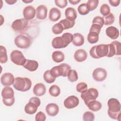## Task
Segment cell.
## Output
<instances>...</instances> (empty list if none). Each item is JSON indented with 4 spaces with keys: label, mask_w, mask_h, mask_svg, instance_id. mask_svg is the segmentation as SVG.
<instances>
[{
    "label": "cell",
    "mask_w": 121,
    "mask_h": 121,
    "mask_svg": "<svg viewBox=\"0 0 121 121\" xmlns=\"http://www.w3.org/2000/svg\"><path fill=\"white\" fill-rule=\"evenodd\" d=\"M108 107V114L109 116L114 120L120 121L121 104L119 101L114 98H110L107 102Z\"/></svg>",
    "instance_id": "cell-1"
},
{
    "label": "cell",
    "mask_w": 121,
    "mask_h": 121,
    "mask_svg": "<svg viewBox=\"0 0 121 121\" xmlns=\"http://www.w3.org/2000/svg\"><path fill=\"white\" fill-rule=\"evenodd\" d=\"M108 51V44H100L93 46L89 51V53L92 58L100 59L107 56Z\"/></svg>",
    "instance_id": "cell-2"
},
{
    "label": "cell",
    "mask_w": 121,
    "mask_h": 121,
    "mask_svg": "<svg viewBox=\"0 0 121 121\" xmlns=\"http://www.w3.org/2000/svg\"><path fill=\"white\" fill-rule=\"evenodd\" d=\"M13 86L17 91L26 92L31 88L32 81L28 78L17 77L15 78Z\"/></svg>",
    "instance_id": "cell-3"
},
{
    "label": "cell",
    "mask_w": 121,
    "mask_h": 121,
    "mask_svg": "<svg viewBox=\"0 0 121 121\" xmlns=\"http://www.w3.org/2000/svg\"><path fill=\"white\" fill-rule=\"evenodd\" d=\"M32 43V39L27 34H21L14 39V43L18 48L26 49L30 47Z\"/></svg>",
    "instance_id": "cell-4"
},
{
    "label": "cell",
    "mask_w": 121,
    "mask_h": 121,
    "mask_svg": "<svg viewBox=\"0 0 121 121\" xmlns=\"http://www.w3.org/2000/svg\"><path fill=\"white\" fill-rule=\"evenodd\" d=\"M71 67L69 65L64 63L52 68L50 69V72L52 75L55 78L60 76L66 77Z\"/></svg>",
    "instance_id": "cell-5"
},
{
    "label": "cell",
    "mask_w": 121,
    "mask_h": 121,
    "mask_svg": "<svg viewBox=\"0 0 121 121\" xmlns=\"http://www.w3.org/2000/svg\"><path fill=\"white\" fill-rule=\"evenodd\" d=\"M41 104L40 99L37 97H32L29 100V102L25 106V112L28 114L35 113L38 107Z\"/></svg>",
    "instance_id": "cell-6"
},
{
    "label": "cell",
    "mask_w": 121,
    "mask_h": 121,
    "mask_svg": "<svg viewBox=\"0 0 121 121\" xmlns=\"http://www.w3.org/2000/svg\"><path fill=\"white\" fill-rule=\"evenodd\" d=\"M99 93L98 90L95 88H90L86 92L81 93V97L84 100L85 104H86L91 101L96 100L98 97Z\"/></svg>",
    "instance_id": "cell-7"
},
{
    "label": "cell",
    "mask_w": 121,
    "mask_h": 121,
    "mask_svg": "<svg viewBox=\"0 0 121 121\" xmlns=\"http://www.w3.org/2000/svg\"><path fill=\"white\" fill-rule=\"evenodd\" d=\"M10 57L11 61L17 65L23 66L26 60L23 53L17 50H14L11 52Z\"/></svg>",
    "instance_id": "cell-8"
},
{
    "label": "cell",
    "mask_w": 121,
    "mask_h": 121,
    "mask_svg": "<svg viewBox=\"0 0 121 121\" xmlns=\"http://www.w3.org/2000/svg\"><path fill=\"white\" fill-rule=\"evenodd\" d=\"M28 26V20L25 18H20L14 20L11 25V27L15 31L22 32L26 30Z\"/></svg>",
    "instance_id": "cell-9"
},
{
    "label": "cell",
    "mask_w": 121,
    "mask_h": 121,
    "mask_svg": "<svg viewBox=\"0 0 121 121\" xmlns=\"http://www.w3.org/2000/svg\"><path fill=\"white\" fill-rule=\"evenodd\" d=\"M108 44V53L107 57H112L114 55H120L121 54V43L117 41H114Z\"/></svg>",
    "instance_id": "cell-10"
},
{
    "label": "cell",
    "mask_w": 121,
    "mask_h": 121,
    "mask_svg": "<svg viewBox=\"0 0 121 121\" xmlns=\"http://www.w3.org/2000/svg\"><path fill=\"white\" fill-rule=\"evenodd\" d=\"M106 70L102 68H97L94 69L92 73V76L94 80L98 82L104 80L107 77Z\"/></svg>",
    "instance_id": "cell-11"
},
{
    "label": "cell",
    "mask_w": 121,
    "mask_h": 121,
    "mask_svg": "<svg viewBox=\"0 0 121 121\" xmlns=\"http://www.w3.org/2000/svg\"><path fill=\"white\" fill-rule=\"evenodd\" d=\"M63 104L66 108L69 109H72L78 105L79 99L75 95H70L65 99Z\"/></svg>",
    "instance_id": "cell-12"
},
{
    "label": "cell",
    "mask_w": 121,
    "mask_h": 121,
    "mask_svg": "<svg viewBox=\"0 0 121 121\" xmlns=\"http://www.w3.org/2000/svg\"><path fill=\"white\" fill-rule=\"evenodd\" d=\"M14 80L13 75L9 72L3 74L0 77V82L4 86H10L13 85Z\"/></svg>",
    "instance_id": "cell-13"
},
{
    "label": "cell",
    "mask_w": 121,
    "mask_h": 121,
    "mask_svg": "<svg viewBox=\"0 0 121 121\" xmlns=\"http://www.w3.org/2000/svg\"><path fill=\"white\" fill-rule=\"evenodd\" d=\"M24 18L27 20L33 19L36 15V10L32 6L26 7L23 11Z\"/></svg>",
    "instance_id": "cell-14"
},
{
    "label": "cell",
    "mask_w": 121,
    "mask_h": 121,
    "mask_svg": "<svg viewBox=\"0 0 121 121\" xmlns=\"http://www.w3.org/2000/svg\"><path fill=\"white\" fill-rule=\"evenodd\" d=\"M36 17L39 20H44L47 17V8L44 5H40L36 9Z\"/></svg>",
    "instance_id": "cell-15"
},
{
    "label": "cell",
    "mask_w": 121,
    "mask_h": 121,
    "mask_svg": "<svg viewBox=\"0 0 121 121\" xmlns=\"http://www.w3.org/2000/svg\"><path fill=\"white\" fill-rule=\"evenodd\" d=\"M47 114L50 116H55L58 114L59 112L58 105L55 103H50L48 104L45 108Z\"/></svg>",
    "instance_id": "cell-16"
},
{
    "label": "cell",
    "mask_w": 121,
    "mask_h": 121,
    "mask_svg": "<svg viewBox=\"0 0 121 121\" xmlns=\"http://www.w3.org/2000/svg\"><path fill=\"white\" fill-rule=\"evenodd\" d=\"M33 91V93L35 95L41 96L45 94L46 88L43 84L42 83H38L34 86Z\"/></svg>",
    "instance_id": "cell-17"
},
{
    "label": "cell",
    "mask_w": 121,
    "mask_h": 121,
    "mask_svg": "<svg viewBox=\"0 0 121 121\" xmlns=\"http://www.w3.org/2000/svg\"><path fill=\"white\" fill-rule=\"evenodd\" d=\"M61 17V12L57 8H52L49 12V18L52 22H56Z\"/></svg>",
    "instance_id": "cell-18"
},
{
    "label": "cell",
    "mask_w": 121,
    "mask_h": 121,
    "mask_svg": "<svg viewBox=\"0 0 121 121\" xmlns=\"http://www.w3.org/2000/svg\"><path fill=\"white\" fill-rule=\"evenodd\" d=\"M87 57V54L86 51L83 49H80L77 50L74 53V59L78 62H82L85 61Z\"/></svg>",
    "instance_id": "cell-19"
},
{
    "label": "cell",
    "mask_w": 121,
    "mask_h": 121,
    "mask_svg": "<svg viewBox=\"0 0 121 121\" xmlns=\"http://www.w3.org/2000/svg\"><path fill=\"white\" fill-rule=\"evenodd\" d=\"M52 45L55 49L64 48L68 46L61 36H57L54 38L52 40Z\"/></svg>",
    "instance_id": "cell-20"
},
{
    "label": "cell",
    "mask_w": 121,
    "mask_h": 121,
    "mask_svg": "<svg viewBox=\"0 0 121 121\" xmlns=\"http://www.w3.org/2000/svg\"><path fill=\"white\" fill-rule=\"evenodd\" d=\"M105 33L107 36L113 40L117 39L119 36V30L113 26L108 27L106 29Z\"/></svg>",
    "instance_id": "cell-21"
},
{
    "label": "cell",
    "mask_w": 121,
    "mask_h": 121,
    "mask_svg": "<svg viewBox=\"0 0 121 121\" xmlns=\"http://www.w3.org/2000/svg\"><path fill=\"white\" fill-rule=\"evenodd\" d=\"M23 66L29 71H34L37 69L39 64L38 62L35 60L26 59L25 63Z\"/></svg>",
    "instance_id": "cell-22"
},
{
    "label": "cell",
    "mask_w": 121,
    "mask_h": 121,
    "mask_svg": "<svg viewBox=\"0 0 121 121\" xmlns=\"http://www.w3.org/2000/svg\"><path fill=\"white\" fill-rule=\"evenodd\" d=\"M65 15L66 18L72 21H74L77 17V13L76 9L70 7L65 9Z\"/></svg>",
    "instance_id": "cell-23"
},
{
    "label": "cell",
    "mask_w": 121,
    "mask_h": 121,
    "mask_svg": "<svg viewBox=\"0 0 121 121\" xmlns=\"http://www.w3.org/2000/svg\"><path fill=\"white\" fill-rule=\"evenodd\" d=\"M1 96L3 99H9L14 97L13 89L9 86H5L1 91Z\"/></svg>",
    "instance_id": "cell-24"
},
{
    "label": "cell",
    "mask_w": 121,
    "mask_h": 121,
    "mask_svg": "<svg viewBox=\"0 0 121 121\" xmlns=\"http://www.w3.org/2000/svg\"><path fill=\"white\" fill-rule=\"evenodd\" d=\"M72 43L76 46H80L84 43V37L83 35L78 33H74L73 35Z\"/></svg>",
    "instance_id": "cell-25"
},
{
    "label": "cell",
    "mask_w": 121,
    "mask_h": 121,
    "mask_svg": "<svg viewBox=\"0 0 121 121\" xmlns=\"http://www.w3.org/2000/svg\"><path fill=\"white\" fill-rule=\"evenodd\" d=\"M86 106L88 107V109L93 112H96L100 110L102 108L101 103L95 100H93L89 102Z\"/></svg>",
    "instance_id": "cell-26"
},
{
    "label": "cell",
    "mask_w": 121,
    "mask_h": 121,
    "mask_svg": "<svg viewBox=\"0 0 121 121\" xmlns=\"http://www.w3.org/2000/svg\"><path fill=\"white\" fill-rule=\"evenodd\" d=\"M52 60L57 63H60L63 61L65 56L64 53L60 51H56L52 52Z\"/></svg>",
    "instance_id": "cell-27"
},
{
    "label": "cell",
    "mask_w": 121,
    "mask_h": 121,
    "mask_svg": "<svg viewBox=\"0 0 121 121\" xmlns=\"http://www.w3.org/2000/svg\"><path fill=\"white\" fill-rule=\"evenodd\" d=\"M87 41L91 44L96 43L99 40V34L95 32H89L87 35Z\"/></svg>",
    "instance_id": "cell-28"
},
{
    "label": "cell",
    "mask_w": 121,
    "mask_h": 121,
    "mask_svg": "<svg viewBox=\"0 0 121 121\" xmlns=\"http://www.w3.org/2000/svg\"><path fill=\"white\" fill-rule=\"evenodd\" d=\"M59 23L62 25L64 30L69 29L71 28H72L75 24V21H70L68 20L67 18L60 20L59 22Z\"/></svg>",
    "instance_id": "cell-29"
},
{
    "label": "cell",
    "mask_w": 121,
    "mask_h": 121,
    "mask_svg": "<svg viewBox=\"0 0 121 121\" xmlns=\"http://www.w3.org/2000/svg\"><path fill=\"white\" fill-rule=\"evenodd\" d=\"M8 61V56L6 48L0 45V62L1 63H5Z\"/></svg>",
    "instance_id": "cell-30"
},
{
    "label": "cell",
    "mask_w": 121,
    "mask_h": 121,
    "mask_svg": "<svg viewBox=\"0 0 121 121\" xmlns=\"http://www.w3.org/2000/svg\"><path fill=\"white\" fill-rule=\"evenodd\" d=\"M50 95L53 97H57L59 95L60 93V90L59 86L56 85H53L50 86L49 89Z\"/></svg>",
    "instance_id": "cell-31"
},
{
    "label": "cell",
    "mask_w": 121,
    "mask_h": 121,
    "mask_svg": "<svg viewBox=\"0 0 121 121\" xmlns=\"http://www.w3.org/2000/svg\"><path fill=\"white\" fill-rule=\"evenodd\" d=\"M43 79L48 84H51L54 82L56 79V78L53 77L50 72V70H46L43 73Z\"/></svg>",
    "instance_id": "cell-32"
},
{
    "label": "cell",
    "mask_w": 121,
    "mask_h": 121,
    "mask_svg": "<svg viewBox=\"0 0 121 121\" xmlns=\"http://www.w3.org/2000/svg\"><path fill=\"white\" fill-rule=\"evenodd\" d=\"M67 78L71 82L76 81L78 79V73L75 69H70L67 74Z\"/></svg>",
    "instance_id": "cell-33"
},
{
    "label": "cell",
    "mask_w": 121,
    "mask_h": 121,
    "mask_svg": "<svg viewBox=\"0 0 121 121\" xmlns=\"http://www.w3.org/2000/svg\"><path fill=\"white\" fill-rule=\"evenodd\" d=\"M78 11L79 14L81 15H86L90 11L87 7L86 3H83L79 5L78 8Z\"/></svg>",
    "instance_id": "cell-34"
},
{
    "label": "cell",
    "mask_w": 121,
    "mask_h": 121,
    "mask_svg": "<svg viewBox=\"0 0 121 121\" xmlns=\"http://www.w3.org/2000/svg\"><path fill=\"white\" fill-rule=\"evenodd\" d=\"M110 10L111 9L109 6L106 3L102 4L100 8V12L104 17L108 15L110 13Z\"/></svg>",
    "instance_id": "cell-35"
},
{
    "label": "cell",
    "mask_w": 121,
    "mask_h": 121,
    "mask_svg": "<svg viewBox=\"0 0 121 121\" xmlns=\"http://www.w3.org/2000/svg\"><path fill=\"white\" fill-rule=\"evenodd\" d=\"M63 30L62 25L59 22L54 25L52 28V33L55 35H59L62 33Z\"/></svg>",
    "instance_id": "cell-36"
},
{
    "label": "cell",
    "mask_w": 121,
    "mask_h": 121,
    "mask_svg": "<svg viewBox=\"0 0 121 121\" xmlns=\"http://www.w3.org/2000/svg\"><path fill=\"white\" fill-rule=\"evenodd\" d=\"M104 18V25L105 26H110L113 24L115 20L114 16L112 13H110L108 15L105 17Z\"/></svg>",
    "instance_id": "cell-37"
},
{
    "label": "cell",
    "mask_w": 121,
    "mask_h": 121,
    "mask_svg": "<svg viewBox=\"0 0 121 121\" xmlns=\"http://www.w3.org/2000/svg\"><path fill=\"white\" fill-rule=\"evenodd\" d=\"M99 3L98 0H89L87 1L86 4L89 11H93L95 10L97 7Z\"/></svg>",
    "instance_id": "cell-38"
},
{
    "label": "cell",
    "mask_w": 121,
    "mask_h": 121,
    "mask_svg": "<svg viewBox=\"0 0 121 121\" xmlns=\"http://www.w3.org/2000/svg\"><path fill=\"white\" fill-rule=\"evenodd\" d=\"M87 90V85L85 82H79L76 86V90L81 93H83L86 92Z\"/></svg>",
    "instance_id": "cell-39"
},
{
    "label": "cell",
    "mask_w": 121,
    "mask_h": 121,
    "mask_svg": "<svg viewBox=\"0 0 121 121\" xmlns=\"http://www.w3.org/2000/svg\"><path fill=\"white\" fill-rule=\"evenodd\" d=\"M65 43L68 45L73 40V35L70 33H65L61 36Z\"/></svg>",
    "instance_id": "cell-40"
},
{
    "label": "cell",
    "mask_w": 121,
    "mask_h": 121,
    "mask_svg": "<svg viewBox=\"0 0 121 121\" xmlns=\"http://www.w3.org/2000/svg\"><path fill=\"white\" fill-rule=\"evenodd\" d=\"M95 119V115L92 112L87 111L83 115V120L84 121H93Z\"/></svg>",
    "instance_id": "cell-41"
},
{
    "label": "cell",
    "mask_w": 121,
    "mask_h": 121,
    "mask_svg": "<svg viewBox=\"0 0 121 121\" xmlns=\"http://www.w3.org/2000/svg\"><path fill=\"white\" fill-rule=\"evenodd\" d=\"M104 18L100 16H96L95 17L92 21V24H97L101 26L102 27L104 25Z\"/></svg>",
    "instance_id": "cell-42"
},
{
    "label": "cell",
    "mask_w": 121,
    "mask_h": 121,
    "mask_svg": "<svg viewBox=\"0 0 121 121\" xmlns=\"http://www.w3.org/2000/svg\"><path fill=\"white\" fill-rule=\"evenodd\" d=\"M46 118V115L44 112L40 111L38 112L35 116V121H44Z\"/></svg>",
    "instance_id": "cell-43"
},
{
    "label": "cell",
    "mask_w": 121,
    "mask_h": 121,
    "mask_svg": "<svg viewBox=\"0 0 121 121\" xmlns=\"http://www.w3.org/2000/svg\"><path fill=\"white\" fill-rule=\"evenodd\" d=\"M102 26L97 24H92L89 29V32H95L99 34L102 28Z\"/></svg>",
    "instance_id": "cell-44"
},
{
    "label": "cell",
    "mask_w": 121,
    "mask_h": 121,
    "mask_svg": "<svg viewBox=\"0 0 121 121\" xmlns=\"http://www.w3.org/2000/svg\"><path fill=\"white\" fill-rule=\"evenodd\" d=\"M54 2L57 6L61 9L66 7L68 4V1L67 0H55Z\"/></svg>",
    "instance_id": "cell-45"
},
{
    "label": "cell",
    "mask_w": 121,
    "mask_h": 121,
    "mask_svg": "<svg viewBox=\"0 0 121 121\" xmlns=\"http://www.w3.org/2000/svg\"><path fill=\"white\" fill-rule=\"evenodd\" d=\"M2 101L3 104L7 106H12L15 102V97H13L11 99H5L2 98Z\"/></svg>",
    "instance_id": "cell-46"
},
{
    "label": "cell",
    "mask_w": 121,
    "mask_h": 121,
    "mask_svg": "<svg viewBox=\"0 0 121 121\" xmlns=\"http://www.w3.org/2000/svg\"><path fill=\"white\" fill-rule=\"evenodd\" d=\"M109 2L112 7H117L119 5L121 0H109Z\"/></svg>",
    "instance_id": "cell-47"
},
{
    "label": "cell",
    "mask_w": 121,
    "mask_h": 121,
    "mask_svg": "<svg viewBox=\"0 0 121 121\" xmlns=\"http://www.w3.org/2000/svg\"><path fill=\"white\" fill-rule=\"evenodd\" d=\"M17 1V0H6L5 2L9 5H13Z\"/></svg>",
    "instance_id": "cell-48"
},
{
    "label": "cell",
    "mask_w": 121,
    "mask_h": 121,
    "mask_svg": "<svg viewBox=\"0 0 121 121\" xmlns=\"http://www.w3.org/2000/svg\"><path fill=\"white\" fill-rule=\"evenodd\" d=\"M69 2L72 5H76L79 2H80V0H69Z\"/></svg>",
    "instance_id": "cell-49"
},
{
    "label": "cell",
    "mask_w": 121,
    "mask_h": 121,
    "mask_svg": "<svg viewBox=\"0 0 121 121\" xmlns=\"http://www.w3.org/2000/svg\"><path fill=\"white\" fill-rule=\"evenodd\" d=\"M33 0H22V1L23 2H25V3H30V2H32Z\"/></svg>",
    "instance_id": "cell-50"
}]
</instances>
